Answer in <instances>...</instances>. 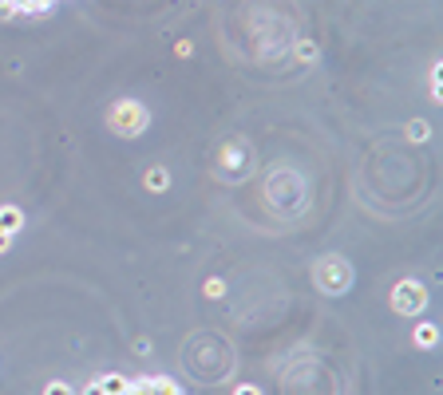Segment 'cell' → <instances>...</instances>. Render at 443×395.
Here are the masks:
<instances>
[{
  "label": "cell",
  "mask_w": 443,
  "mask_h": 395,
  "mask_svg": "<svg viewBox=\"0 0 443 395\" xmlns=\"http://www.w3.org/2000/svg\"><path fill=\"white\" fill-rule=\"evenodd\" d=\"M84 395H107V391H103L99 379H95V384H87V387H84Z\"/></svg>",
  "instance_id": "5bb4252c"
},
{
  "label": "cell",
  "mask_w": 443,
  "mask_h": 395,
  "mask_svg": "<svg viewBox=\"0 0 443 395\" xmlns=\"http://www.w3.org/2000/svg\"><path fill=\"white\" fill-rule=\"evenodd\" d=\"M427 135H432V127H427L424 119H416V123H412V127H408V138H412V143H424Z\"/></svg>",
  "instance_id": "9c48e42d"
},
{
  "label": "cell",
  "mask_w": 443,
  "mask_h": 395,
  "mask_svg": "<svg viewBox=\"0 0 443 395\" xmlns=\"http://www.w3.org/2000/svg\"><path fill=\"white\" fill-rule=\"evenodd\" d=\"M427 304V292L419 281H400L392 289V309L400 312V317H412V312H424Z\"/></svg>",
  "instance_id": "7a4b0ae2"
},
{
  "label": "cell",
  "mask_w": 443,
  "mask_h": 395,
  "mask_svg": "<svg viewBox=\"0 0 443 395\" xmlns=\"http://www.w3.org/2000/svg\"><path fill=\"white\" fill-rule=\"evenodd\" d=\"M44 395H76V391H71L68 384H60V379H56V384H48V387H44Z\"/></svg>",
  "instance_id": "30bf717a"
},
{
  "label": "cell",
  "mask_w": 443,
  "mask_h": 395,
  "mask_svg": "<svg viewBox=\"0 0 443 395\" xmlns=\"http://www.w3.org/2000/svg\"><path fill=\"white\" fill-rule=\"evenodd\" d=\"M143 182H146V190H159L162 194V190L171 186V174H166V166H151V170L143 174Z\"/></svg>",
  "instance_id": "5b68a950"
},
{
  "label": "cell",
  "mask_w": 443,
  "mask_h": 395,
  "mask_svg": "<svg viewBox=\"0 0 443 395\" xmlns=\"http://www.w3.org/2000/svg\"><path fill=\"white\" fill-rule=\"evenodd\" d=\"M222 292H226V284H222V281H206V297H222Z\"/></svg>",
  "instance_id": "4fadbf2b"
},
{
  "label": "cell",
  "mask_w": 443,
  "mask_h": 395,
  "mask_svg": "<svg viewBox=\"0 0 443 395\" xmlns=\"http://www.w3.org/2000/svg\"><path fill=\"white\" fill-rule=\"evenodd\" d=\"M99 387H103L107 395H123V391H127V379L111 371V376H103V379H99Z\"/></svg>",
  "instance_id": "ba28073f"
},
{
  "label": "cell",
  "mask_w": 443,
  "mask_h": 395,
  "mask_svg": "<svg viewBox=\"0 0 443 395\" xmlns=\"http://www.w3.org/2000/svg\"><path fill=\"white\" fill-rule=\"evenodd\" d=\"M12 12H32V0H4Z\"/></svg>",
  "instance_id": "7c38bea8"
},
{
  "label": "cell",
  "mask_w": 443,
  "mask_h": 395,
  "mask_svg": "<svg viewBox=\"0 0 443 395\" xmlns=\"http://www.w3.org/2000/svg\"><path fill=\"white\" fill-rule=\"evenodd\" d=\"M9 245H12V233H4V230H0V253L9 250Z\"/></svg>",
  "instance_id": "2e32d148"
},
{
  "label": "cell",
  "mask_w": 443,
  "mask_h": 395,
  "mask_svg": "<svg viewBox=\"0 0 443 395\" xmlns=\"http://www.w3.org/2000/svg\"><path fill=\"white\" fill-rule=\"evenodd\" d=\"M349 281H352V273L341 257H324L321 265H317V284H321L324 292H344Z\"/></svg>",
  "instance_id": "3957f363"
},
{
  "label": "cell",
  "mask_w": 443,
  "mask_h": 395,
  "mask_svg": "<svg viewBox=\"0 0 443 395\" xmlns=\"http://www.w3.org/2000/svg\"><path fill=\"white\" fill-rule=\"evenodd\" d=\"M9 16H16V12H12L9 4H4V0H0V20H9Z\"/></svg>",
  "instance_id": "e0dca14e"
},
{
  "label": "cell",
  "mask_w": 443,
  "mask_h": 395,
  "mask_svg": "<svg viewBox=\"0 0 443 395\" xmlns=\"http://www.w3.org/2000/svg\"><path fill=\"white\" fill-rule=\"evenodd\" d=\"M20 225H24V214H20L16 206H0V230H4V233H16Z\"/></svg>",
  "instance_id": "277c9868"
},
{
  "label": "cell",
  "mask_w": 443,
  "mask_h": 395,
  "mask_svg": "<svg viewBox=\"0 0 443 395\" xmlns=\"http://www.w3.org/2000/svg\"><path fill=\"white\" fill-rule=\"evenodd\" d=\"M151 395H182V387L171 376H151Z\"/></svg>",
  "instance_id": "52a82bcc"
},
{
  "label": "cell",
  "mask_w": 443,
  "mask_h": 395,
  "mask_svg": "<svg viewBox=\"0 0 443 395\" xmlns=\"http://www.w3.org/2000/svg\"><path fill=\"white\" fill-rule=\"evenodd\" d=\"M297 56H301V60H317V48H313L309 40H301V43H297Z\"/></svg>",
  "instance_id": "8fae6325"
},
{
  "label": "cell",
  "mask_w": 443,
  "mask_h": 395,
  "mask_svg": "<svg viewBox=\"0 0 443 395\" xmlns=\"http://www.w3.org/2000/svg\"><path fill=\"white\" fill-rule=\"evenodd\" d=\"M234 395H262L257 387H249V384H242V387H234Z\"/></svg>",
  "instance_id": "9a60e30c"
},
{
  "label": "cell",
  "mask_w": 443,
  "mask_h": 395,
  "mask_svg": "<svg viewBox=\"0 0 443 395\" xmlns=\"http://www.w3.org/2000/svg\"><path fill=\"white\" fill-rule=\"evenodd\" d=\"M107 123H111V130H119L123 138H135V135H143V127L151 123V115H146L143 103H135V99H123V103H115V107L107 111Z\"/></svg>",
  "instance_id": "6da1fadb"
},
{
  "label": "cell",
  "mask_w": 443,
  "mask_h": 395,
  "mask_svg": "<svg viewBox=\"0 0 443 395\" xmlns=\"http://www.w3.org/2000/svg\"><path fill=\"white\" fill-rule=\"evenodd\" d=\"M416 344L419 348H435V344H439V324H416Z\"/></svg>",
  "instance_id": "8992f818"
}]
</instances>
